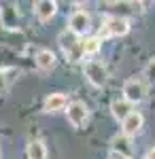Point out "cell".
Returning <instances> with one entry per match:
<instances>
[{"label":"cell","mask_w":155,"mask_h":159,"mask_svg":"<svg viewBox=\"0 0 155 159\" xmlns=\"http://www.w3.org/2000/svg\"><path fill=\"white\" fill-rule=\"evenodd\" d=\"M2 87H4V74L0 72V89H2Z\"/></svg>","instance_id":"obj_17"},{"label":"cell","mask_w":155,"mask_h":159,"mask_svg":"<svg viewBox=\"0 0 155 159\" xmlns=\"http://www.w3.org/2000/svg\"><path fill=\"white\" fill-rule=\"evenodd\" d=\"M83 72H85V76H87V81H89L94 87H104V85H106L108 72H106V68H104L102 61H98V60L85 61Z\"/></svg>","instance_id":"obj_1"},{"label":"cell","mask_w":155,"mask_h":159,"mask_svg":"<svg viewBox=\"0 0 155 159\" xmlns=\"http://www.w3.org/2000/svg\"><path fill=\"white\" fill-rule=\"evenodd\" d=\"M68 106V98L66 93H51L45 98V104H43V110L45 112H60Z\"/></svg>","instance_id":"obj_9"},{"label":"cell","mask_w":155,"mask_h":159,"mask_svg":"<svg viewBox=\"0 0 155 159\" xmlns=\"http://www.w3.org/2000/svg\"><path fill=\"white\" fill-rule=\"evenodd\" d=\"M60 47L70 60H79V57L83 55V51H81V40H79V36H74L70 30H66V32L60 34Z\"/></svg>","instance_id":"obj_3"},{"label":"cell","mask_w":155,"mask_h":159,"mask_svg":"<svg viewBox=\"0 0 155 159\" xmlns=\"http://www.w3.org/2000/svg\"><path fill=\"white\" fill-rule=\"evenodd\" d=\"M123 136H136L140 129H143V125H144V117L140 115V112H136V110H132L130 115L123 119Z\"/></svg>","instance_id":"obj_7"},{"label":"cell","mask_w":155,"mask_h":159,"mask_svg":"<svg viewBox=\"0 0 155 159\" xmlns=\"http://www.w3.org/2000/svg\"><path fill=\"white\" fill-rule=\"evenodd\" d=\"M66 117H68V121L74 127H81L89 119V108L85 106V102H79V100L77 102H70L68 104V110H66Z\"/></svg>","instance_id":"obj_5"},{"label":"cell","mask_w":155,"mask_h":159,"mask_svg":"<svg viewBox=\"0 0 155 159\" xmlns=\"http://www.w3.org/2000/svg\"><path fill=\"white\" fill-rule=\"evenodd\" d=\"M81 51H83V55H96L100 51V38L92 36V38L81 40Z\"/></svg>","instance_id":"obj_14"},{"label":"cell","mask_w":155,"mask_h":159,"mask_svg":"<svg viewBox=\"0 0 155 159\" xmlns=\"http://www.w3.org/2000/svg\"><path fill=\"white\" fill-rule=\"evenodd\" d=\"M144 93H147V89H144L143 81H138V79L125 81V85H123V100H125V102L138 104V102L144 100Z\"/></svg>","instance_id":"obj_4"},{"label":"cell","mask_w":155,"mask_h":159,"mask_svg":"<svg viewBox=\"0 0 155 159\" xmlns=\"http://www.w3.org/2000/svg\"><path fill=\"white\" fill-rule=\"evenodd\" d=\"M89 25H92V19H89V15L85 11H74L70 15V19H68V30H70L74 36L85 34L89 30Z\"/></svg>","instance_id":"obj_6"},{"label":"cell","mask_w":155,"mask_h":159,"mask_svg":"<svg viewBox=\"0 0 155 159\" xmlns=\"http://www.w3.org/2000/svg\"><path fill=\"white\" fill-rule=\"evenodd\" d=\"M26 155L28 159H47V148L40 140H32L26 148Z\"/></svg>","instance_id":"obj_13"},{"label":"cell","mask_w":155,"mask_h":159,"mask_svg":"<svg viewBox=\"0 0 155 159\" xmlns=\"http://www.w3.org/2000/svg\"><path fill=\"white\" fill-rule=\"evenodd\" d=\"M128 30H130V21L125 17L110 15V17H106V21H104L102 30H100V36H125Z\"/></svg>","instance_id":"obj_2"},{"label":"cell","mask_w":155,"mask_h":159,"mask_svg":"<svg viewBox=\"0 0 155 159\" xmlns=\"http://www.w3.org/2000/svg\"><path fill=\"white\" fill-rule=\"evenodd\" d=\"M113 144V155H119V159H130L132 157V144H130V138L128 136H115L110 140Z\"/></svg>","instance_id":"obj_8"},{"label":"cell","mask_w":155,"mask_h":159,"mask_svg":"<svg viewBox=\"0 0 155 159\" xmlns=\"http://www.w3.org/2000/svg\"><path fill=\"white\" fill-rule=\"evenodd\" d=\"M55 55H53V51L49 49H40L36 53V66H38V70H43V72H49V70H53L55 68Z\"/></svg>","instance_id":"obj_11"},{"label":"cell","mask_w":155,"mask_h":159,"mask_svg":"<svg viewBox=\"0 0 155 159\" xmlns=\"http://www.w3.org/2000/svg\"><path fill=\"white\" fill-rule=\"evenodd\" d=\"M144 76H147V81L155 83V57L147 64V68H144Z\"/></svg>","instance_id":"obj_15"},{"label":"cell","mask_w":155,"mask_h":159,"mask_svg":"<svg viewBox=\"0 0 155 159\" xmlns=\"http://www.w3.org/2000/svg\"><path fill=\"white\" fill-rule=\"evenodd\" d=\"M110 112H113V117H115L117 121H123L132 112V104L125 102V100H115V102L110 104Z\"/></svg>","instance_id":"obj_12"},{"label":"cell","mask_w":155,"mask_h":159,"mask_svg":"<svg viewBox=\"0 0 155 159\" xmlns=\"http://www.w3.org/2000/svg\"><path fill=\"white\" fill-rule=\"evenodd\" d=\"M34 13L40 21H49L58 13V2H53V0H40V2L34 4Z\"/></svg>","instance_id":"obj_10"},{"label":"cell","mask_w":155,"mask_h":159,"mask_svg":"<svg viewBox=\"0 0 155 159\" xmlns=\"http://www.w3.org/2000/svg\"><path fill=\"white\" fill-rule=\"evenodd\" d=\"M147 159H155V147L149 148V153H147Z\"/></svg>","instance_id":"obj_16"}]
</instances>
